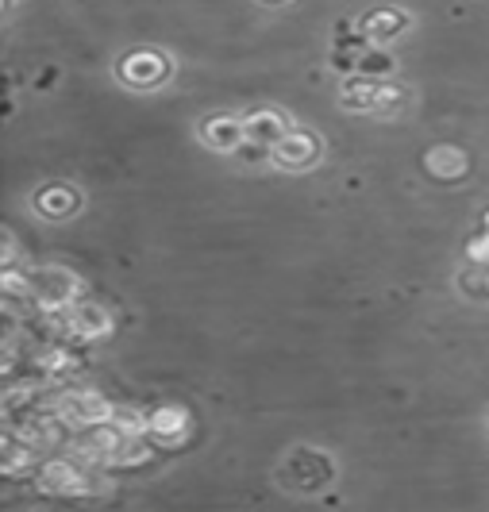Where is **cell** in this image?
Listing matches in <instances>:
<instances>
[{
  "instance_id": "cell-2",
  "label": "cell",
  "mask_w": 489,
  "mask_h": 512,
  "mask_svg": "<svg viewBox=\"0 0 489 512\" xmlns=\"http://www.w3.org/2000/svg\"><path fill=\"white\" fill-rule=\"evenodd\" d=\"M54 412L62 416V424H66V428H74V432H89V428L108 424V420H112V412H116V405H112L108 397H101L97 389H70V393H62V397H58Z\"/></svg>"
},
{
  "instance_id": "cell-16",
  "label": "cell",
  "mask_w": 489,
  "mask_h": 512,
  "mask_svg": "<svg viewBox=\"0 0 489 512\" xmlns=\"http://www.w3.org/2000/svg\"><path fill=\"white\" fill-rule=\"evenodd\" d=\"M409 108V89L401 85V81H378V93H374V112L378 116H397V112H405Z\"/></svg>"
},
{
  "instance_id": "cell-6",
  "label": "cell",
  "mask_w": 489,
  "mask_h": 512,
  "mask_svg": "<svg viewBox=\"0 0 489 512\" xmlns=\"http://www.w3.org/2000/svg\"><path fill=\"white\" fill-rule=\"evenodd\" d=\"M270 162L282 166V170H309V166L320 162V139L305 128H289L282 139L274 143Z\"/></svg>"
},
{
  "instance_id": "cell-20",
  "label": "cell",
  "mask_w": 489,
  "mask_h": 512,
  "mask_svg": "<svg viewBox=\"0 0 489 512\" xmlns=\"http://www.w3.org/2000/svg\"><path fill=\"white\" fill-rule=\"evenodd\" d=\"M486 228H489V212H486Z\"/></svg>"
},
{
  "instance_id": "cell-11",
  "label": "cell",
  "mask_w": 489,
  "mask_h": 512,
  "mask_svg": "<svg viewBox=\"0 0 489 512\" xmlns=\"http://www.w3.org/2000/svg\"><path fill=\"white\" fill-rule=\"evenodd\" d=\"M201 139H205L212 151L235 154L239 147H243V143H247L243 116H228V112H220V116H208L205 124H201Z\"/></svg>"
},
{
  "instance_id": "cell-1",
  "label": "cell",
  "mask_w": 489,
  "mask_h": 512,
  "mask_svg": "<svg viewBox=\"0 0 489 512\" xmlns=\"http://www.w3.org/2000/svg\"><path fill=\"white\" fill-rule=\"evenodd\" d=\"M278 482L293 493H320L335 482V462L316 447H293L278 462Z\"/></svg>"
},
{
  "instance_id": "cell-9",
  "label": "cell",
  "mask_w": 489,
  "mask_h": 512,
  "mask_svg": "<svg viewBox=\"0 0 489 512\" xmlns=\"http://www.w3.org/2000/svg\"><path fill=\"white\" fill-rule=\"evenodd\" d=\"M424 174L439 185H451V181H463L470 174V154L459 151V147H447L439 143L432 151L424 154Z\"/></svg>"
},
{
  "instance_id": "cell-4",
  "label": "cell",
  "mask_w": 489,
  "mask_h": 512,
  "mask_svg": "<svg viewBox=\"0 0 489 512\" xmlns=\"http://www.w3.org/2000/svg\"><path fill=\"white\" fill-rule=\"evenodd\" d=\"M120 77H124V85L131 89H158V85H166V77H170V58L162 51H131L120 58Z\"/></svg>"
},
{
  "instance_id": "cell-18",
  "label": "cell",
  "mask_w": 489,
  "mask_h": 512,
  "mask_svg": "<svg viewBox=\"0 0 489 512\" xmlns=\"http://www.w3.org/2000/svg\"><path fill=\"white\" fill-rule=\"evenodd\" d=\"M58 66H47L43 74H39V81H35V89H51V85H58Z\"/></svg>"
},
{
  "instance_id": "cell-17",
  "label": "cell",
  "mask_w": 489,
  "mask_h": 512,
  "mask_svg": "<svg viewBox=\"0 0 489 512\" xmlns=\"http://www.w3.org/2000/svg\"><path fill=\"white\" fill-rule=\"evenodd\" d=\"M466 262L470 266H489V228L482 224V231H474L466 239Z\"/></svg>"
},
{
  "instance_id": "cell-12",
  "label": "cell",
  "mask_w": 489,
  "mask_h": 512,
  "mask_svg": "<svg viewBox=\"0 0 489 512\" xmlns=\"http://www.w3.org/2000/svg\"><path fill=\"white\" fill-rule=\"evenodd\" d=\"M35 212L43 216V220H66V216H74L81 208V193L74 185H66V181H54V185H43L39 193H35Z\"/></svg>"
},
{
  "instance_id": "cell-5",
  "label": "cell",
  "mask_w": 489,
  "mask_h": 512,
  "mask_svg": "<svg viewBox=\"0 0 489 512\" xmlns=\"http://www.w3.org/2000/svg\"><path fill=\"white\" fill-rule=\"evenodd\" d=\"M89 482L93 478L74 459L43 462L39 474H35V486L43 489V493H54V497H81V493H89Z\"/></svg>"
},
{
  "instance_id": "cell-13",
  "label": "cell",
  "mask_w": 489,
  "mask_h": 512,
  "mask_svg": "<svg viewBox=\"0 0 489 512\" xmlns=\"http://www.w3.org/2000/svg\"><path fill=\"white\" fill-rule=\"evenodd\" d=\"M405 27H409V12H401V8H374V12H366V16L359 20V31L374 43V47L393 43Z\"/></svg>"
},
{
  "instance_id": "cell-15",
  "label": "cell",
  "mask_w": 489,
  "mask_h": 512,
  "mask_svg": "<svg viewBox=\"0 0 489 512\" xmlns=\"http://www.w3.org/2000/svg\"><path fill=\"white\" fill-rule=\"evenodd\" d=\"M355 74H362V77H370V81H386V77H393L397 74V58L389 51H382V47H366V51L359 54V70Z\"/></svg>"
},
{
  "instance_id": "cell-10",
  "label": "cell",
  "mask_w": 489,
  "mask_h": 512,
  "mask_svg": "<svg viewBox=\"0 0 489 512\" xmlns=\"http://www.w3.org/2000/svg\"><path fill=\"white\" fill-rule=\"evenodd\" d=\"M243 128H247V143H258V147H270L274 151V143L293 124H289V116H285L282 108H255V112L243 116Z\"/></svg>"
},
{
  "instance_id": "cell-14",
  "label": "cell",
  "mask_w": 489,
  "mask_h": 512,
  "mask_svg": "<svg viewBox=\"0 0 489 512\" xmlns=\"http://www.w3.org/2000/svg\"><path fill=\"white\" fill-rule=\"evenodd\" d=\"M374 93H378V81L362 74H347L339 81V104L347 112H374Z\"/></svg>"
},
{
  "instance_id": "cell-19",
  "label": "cell",
  "mask_w": 489,
  "mask_h": 512,
  "mask_svg": "<svg viewBox=\"0 0 489 512\" xmlns=\"http://www.w3.org/2000/svg\"><path fill=\"white\" fill-rule=\"evenodd\" d=\"M262 4H285V0H262Z\"/></svg>"
},
{
  "instance_id": "cell-7",
  "label": "cell",
  "mask_w": 489,
  "mask_h": 512,
  "mask_svg": "<svg viewBox=\"0 0 489 512\" xmlns=\"http://www.w3.org/2000/svg\"><path fill=\"white\" fill-rule=\"evenodd\" d=\"M112 332V312L104 305H97V301H85V297H78L74 305H70V328H66V335L74 339V343H93V339H101V335Z\"/></svg>"
},
{
  "instance_id": "cell-8",
  "label": "cell",
  "mask_w": 489,
  "mask_h": 512,
  "mask_svg": "<svg viewBox=\"0 0 489 512\" xmlns=\"http://www.w3.org/2000/svg\"><path fill=\"white\" fill-rule=\"evenodd\" d=\"M189 409L181 405H158V409L147 412V436L155 439L158 447H174L189 436Z\"/></svg>"
},
{
  "instance_id": "cell-3",
  "label": "cell",
  "mask_w": 489,
  "mask_h": 512,
  "mask_svg": "<svg viewBox=\"0 0 489 512\" xmlns=\"http://www.w3.org/2000/svg\"><path fill=\"white\" fill-rule=\"evenodd\" d=\"M78 293L81 282L62 266H43L31 274V301L39 305V312H62L78 301Z\"/></svg>"
}]
</instances>
